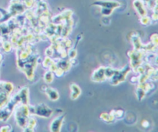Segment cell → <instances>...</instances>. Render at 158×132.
Here are the masks:
<instances>
[{
	"label": "cell",
	"instance_id": "19",
	"mask_svg": "<svg viewBox=\"0 0 158 132\" xmlns=\"http://www.w3.org/2000/svg\"><path fill=\"white\" fill-rule=\"evenodd\" d=\"M64 73H65V71L63 70V69H61L60 67H57L56 70L54 71V74H55L57 77H61L64 74Z\"/></svg>",
	"mask_w": 158,
	"mask_h": 132
},
{
	"label": "cell",
	"instance_id": "7",
	"mask_svg": "<svg viewBox=\"0 0 158 132\" xmlns=\"http://www.w3.org/2000/svg\"><path fill=\"white\" fill-rule=\"evenodd\" d=\"M94 4H97V6H101L102 8H106V9H114L115 8L119 7L120 6V2L117 1H113V0H106V1H100L96 2Z\"/></svg>",
	"mask_w": 158,
	"mask_h": 132
},
{
	"label": "cell",
	"instance_id": "11",
	"mask_svg": "<svg viewBox=\"0 0 158 132\" xmlns=\"http://www.w3.org/2000/svg\"><path fill=\"white\" fill-rule=\"evenodd\" d=\"M14 90V86L10 82H1L0 83V91H3L11 94Z\"/></svg>",
	"mask_w": 158,
	"mask_h": 132
},
{
	"label": "cell",
	"instance_id": "6",
	"mask_svg": "<svg viewBox=\"0 0 158 132\" xmlns=\"http://www.w3.org/2000/svg\"><path fill=\"white\" fill-rule=\"evenodd\" d=\"M44 92L47 95L48 98L52 101H56L60 99V94L55 88L51 87H46Z\"/></svg>",
	"mask_w": 158,
	"mask_h": 132
},
{
	"label": "cell",
	"instance_id": "2",
	"mask_svg": "<svg viewBox=\"0 0 158 132\" xmlns=\"http://www.w3.org/2000/svg\"><path fill=\"white\" fill-rule=\"evenodd\" d=\"M29 108L30 115L39 116V117H44V118L50 117L54 112L49 106H47V105L43 103L38 104L35 106L29 105Z\"/></svg>",
	"mask_w": 158,
	"mask_h": 132
},
{
	"label": "cell",
	"instance_id": "20",
	"mask_svg": "<svg viewBox=\"0 0 158 132\" xmlns=\"http://www.w3.org/2000/svg\"><path fill=\"white\" fill-rule=\"evenodd\" d=\"M140 22H141V23L143 25H148L151 23V19H150L149 17L143 15V16H142V18L140 19Z\"/></svg>",
	"mask_w": 158,
	"mask_h": 132
},
{
	"label": "cell",
	"instance_id": "10",
	"mask_svg": "<svg viewBox=\"0 0 158 132\" xmlns=\"http://www.w3.org/2000/svg\"><path fill=\"white\" fill-rule=\"evenodd\" d=\"M37 125V121L35 117L32 115L29 117V121H28L27 124H26V127L23 128L24 131H34V128H35Z\"/></svg>",
	"mask_w": 158,
	"mask_h": 132
},
{
	"label": "cell",
	"instance_id": "8",
	"mask_svg": "<svg viewBox=\"0 0 158 132\" xmlns=\"http://www.w3.org/2000/svg\"><path fill=\"white\" fill-rule=\"evenodd\" d=\"M70 98L71 100H77L81 94V89L80 87L76 83H71L70 87Z\"/></svg>",
	"mask_w": 158,
	"mask_h": 132
},
{
	"label": "cell",
	"instance_id": "21",
	"mask_svg": "<svg viewBox=\"0 0 158 132\" xmlns=\"http://www.w3.org/2000/svg\"><path fill=\"white\" fill-rule=\"evenodd\" d=\"M77 56V51L76 49H71L69 52V57L70 59H75Z\"/></svg>",
	"mask_w": 158,
	"mask_h": 132
},
{
	"label": "cell",
	"instance_id": "23",
	"mask_svg": "<svg viewBox=\"0 0 158 132\" xmlns=\"http://www.w3.org/2000/svg\"><path fill=\"white\" fill-rule=\"evenodd\" d=\"M46 53L48 57H52L54 53V48H52V47L47 48V49L46 50Z\"/></svg>",
	"mask_w": 158,
	"mask_h": 132
},
{
	"label": "cell",
	"instance_id": "25",
	"mask_svg": "<svg viewBox=\"0 0 158 132\" xmlns=\"http://www.w3.org/2000/svg\"><path fill=\"white\" fill-rule=\"evenodd\" d=\"M142 124H145V125H142V126L143 127V128H147L148 127V125H149V122L148 121H143V122H142Z\"/></svg>",
	"mask_w": 158,
	"mask_h": 132
},
{
	"label": "cell",
	"instance_id": "17",
	"mask_svg": "<svg viewBox=\"0 0 158 132\" xmlns=\"http://www.w3.org/2000/svg\"><path fill=\"white\" fill-rule=\"evenodd\" d=\"M52 60H51V58L49 57H46V58L44 59V60L43 61V66H44L45 68H49L50 65L52 64Z\"/></svg>",
	"mask_w": 158,
	"mask_h": 132
},
{
	"label": "cell",
	"instance_id": "22",
	"mask_svg": "<svg viewBox=\"0 0 158 132\" xmlns=\"http://www.w3.org/2000/svg\"><path fill=\"white\" fill-rule=\"evenodd\" d=\"M23 2H24V4L26 5V6H27V7H32L34 5V0H23Z\"/></svg>",
	"mask_w": 158,
	"mask_h": 132
},
{
	"label": "cell",
	"instance_id": "3",
	"mask_svg": "<svg viewBox=\"0 0 158 132\" xmlns=\"http://www.w3.org/2000/svg\"><path fill=\"white\" fill-rule=\"evenodd\" d=\"M130 71H131V68L129 66H126L123 70H115L114 75L111 77V78H110L111 84L115 86V85H118L121 82L124 81Z\"/></svg>",
	"mask_w": 158,
	"mask_h": 132
},
{
	"label": "cell",
	"instance_id": "12",
	"mask_svg": "<svg viewBox=\"0 0 158 132\" xmlns=\"http://www.w3.org/2000/svg\"><path fill=\"white\" fill-rule=\"evenodd\" d=\"M9 96H10V94L3 92V91H0V109L2 108L8 103V101L10 99Z\"/></svg>",
	"mask_w": 158,
	"mask_h": 132
},
{
	"label": "cell",
	"instance_id": "18",
	"mask_svg": "<svg viewBox=\"0 0 158 132\" xmlns=\"http://www.w3.org/2000/svg\"><path fill=\"white\" fill-rule=\"evenodd\" d=\"M2 47H3V49H4L5 52H6V53H9L11 50H12V45H11L10 43H9V42H7V41H6L3 43Z\"/></svg>",
	"mask_w": 158,
	"mask_h": 132
},
{
	"label": "cell",
	"instance_id": "24",
	"mask_svg": "<svg viewBox=\"0 0 158 132\" xmlns=\"http://www.w3.org/2000/svg\"><path fill=\"white\" fill-rule=\"evenodd\" d=\"M12 131V126H9V125H6V126L2 127L0 131Z\"/></svg>",
	"mask_w": 158,
	"mask_h": 132
},
{
	"label": "cell",
	"instance_id": "16",
	"mask_svg": "<svg viewBox=\"0 0 158 132\" xmlns=\"http://www.w3.org/2000/svg\"><path fill=\"white\" fill-rule=\"evenodd\" d=\"M110 114L115 119H122L124 117V111L123 110H113Z\"/></svg>",
	"mask_w": 158,
	"mask_h": 132
},
{
	"label": "cell",
	"instance_id": "26",
	"mask_svg": "<svg viewBox=\"0 0 158 132\" xmlns=\"http://www.w3.org/2000/svg\"><path fill=\"white\" fill-rule=\"evenodd\" d=\"M2 56L1 54H0V63H2Z\"/></svg>",
	"mask_w": 158,
	"mask_h": 132
},
{
	"label": "cell",
	"instance_id": "5",
	"mask_svg": "<svg viewBox=\"0 0 158 132\" xmlns=\"http://www.w3.org/2000/svg\"><path fill=\"white\" fill-rule=\"evenodd\" d=\"M64 115H59L51 122L49 125V130L52 132H60L63 127V121H64Z\"/></svg>",
	"mask_w": 158,
	"mask_h": 132
},
{
	"label": "cell",
	"instance_id": "1",
	"mask_svg": "<svg viewBox=\"0 0 158 132\" xmlns=\"http://www.w3.org/2000/svg\"><path fill=\"white\" fill-rule=\"evenodd\" d=\"M29 104H19L14 109V117H15L16 125L20 128H24L30 117Z\"/></svg>",
	"mask_w": 158,
	"mask_h": 132
},
{
	"label": "cell",
	"instance_id": "9",
	"mask_svg": "<svg viewBox=\"0 0 158 132\" xmlns=\"http://www.w3.org/2000/svg\"><path fill=\"white\" fill-rule=\"evenodd\" d=\"M134 7L137 10V12L140 14L141 16L146 15V9H145L144 5L141 0H135L134 2Z\"/></svg>",
	"mask_w": 158,
	"mask_h": 132
},
{
	"label": "cell",
	"instance_id": "13",
	"mask_svg": "<svg viewBox=\"0 0 158 132\" xmlns=\"http://www.w3.org/2000/svg\"><path fill=\"white\" fill-rule=\"evenodd\" d=\"M56 64L57 66H58V67H60L61 69H63L65 72L69 70L71 68V66H72L70 62L66 61V60H61L60 61L57 62Z\"/></svg>",
	"mask_w": 158,
	"mask_h": 132
},
{
	"label": "cell",
	"instance_id": "4",
	"mask_svg": "<svg viewBox=\"0 0 158 132\" xmlns=\"http://www.w3.org/2000/svg\"><path fill=\"white\" fill-rule=\"evenodd\" d=\"M105 70H106V67L100 66L98 69L94 70L92 76H91V80L94 82H97V83H100V82L105 81L106 80Z\"/></svg>",
	"mask_w": 158,
	"mask_h": 132
},
{
	"label": "cell",
	"instance_id": "14",
	"mask_svg": "<svg viewBox=\"0 0 158 132\" xmlns=\"http://www.w3.org/2000/svg\"><path fill=\"white\" fill-rule=\"evenodd\" d=\"M100 119L107 123H113L115 121V118L110 113H102L100 114Z\"/></svg>",
	"mask_w": 158,
	"mask_h": 132
},
{
	"label": "cell",
	"instance_id": "15",
	"mask_svg": "<svg viewBox=\"0 0 158 132\" xmlns=\"http://www.w3.org/2000/svg\"><path fill=\"white\" fill-rule=\"evenodd\" d=\"M43 79H44V81L48 84L52 83L54 80V73L49 70L45 73L44 76H43Z\"/></svg>",
	"mask_w": 158,
	"mask_h": 132
}]
</instances>
